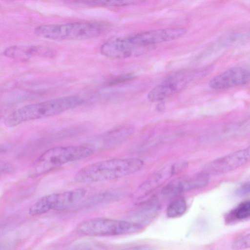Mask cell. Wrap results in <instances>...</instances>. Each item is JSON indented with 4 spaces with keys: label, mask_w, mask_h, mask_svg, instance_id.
Listing matches in <instances>:
<instances>
[{
    "label": "cell",
    "mask_w": 250,
    "mask_h": 250,
    "mask_svg": "<svg viewBox=\"0 0 250 250\" xmlns=\"http://www.w3.org/2000/svg\"><path fill=\"white\" fill-rule=\"evenodd\" d=\"M83 102L81 97L68 96L29 104L11 113L3 123L7 127H14L27 121L57 115L77 107Z\"/></svg>",
    "instance_id": "cell-2"
},
{
    "label": "cell",
    "mask_w": 250,
    "mask_h": 250,
    "mask_svg": "<svg viewBox=\"0 0 250 250\" xmlns=\"http://www.w3.org/2000/svg\"><path fill=\"white\" fill-rule=\"evenodd\" d=\"M141 227L134 223L106 218L87 219L80 223L77 231L88 236H106L126 234L139 229Z\"/></svg>",
    "instance_id": "cell-5"
},
{
    "label": "cell",
    "mask_w": 250,
    "mask_h": 250,
    "mask_svg": "<svg viewBox=\"0 0 250 250\" xmlns=\"http://www.w3.org/2000/svg\"><path fill=\"white\" fill-rule=\"evenodd\" d=\"M141 1L136 0H89L80 1L83 4L96 7L124 6L141 3Z\"/></svg>",
    "instance_id": "cell-17"
},
{
    "label": "cell",
    "mask_w": 250,
    "mask_h": 250,
    "mask_svg": "<svg viewBox=\"0 0 250 250\" xmlns=\"http://www.w3.org/2000/svg\"><path fill=\"white\" fill-rule=\"evenodd\" d=\"M187 32L184 28H168L142 32L129 37L137 46L150 48L155 44L180 38Z\"/></svg>",
    "instance_id": "cell-8"
},
{
    "label": "cell",
    "mask_w": 250,
    "mask_h": 250,
    "mask_svg": "<svg viewBox=\"0 0 250 250\" xmlns=\"http://www.w3.org/2000/svg\"><path fill=\"white\" fill-rule=\"evenodd\" d=\"M86 193L85 189L79 188L56 193L53 210H62L75 205L84 198Z\"/></svg>",
    "instance_id": "cell-14"
},
{
    "label": "cell",
    "mask_w": 250,
    "mask_h": 250,
    "mask_svg": "<svg viewBox=\"0 0 250 250\" xmlns=\"http://www.w3.org/2000/svg\"><path fill=\"white\" fill-rule=\"evenodd\" d=\"M193 74L180 71L169 75L148 93L147 98L151 102H156L174 95L184 89L191 82Z\"/></svg>",
    "instance_id": "cell-6"
},
{
    "label": "cell",
    "mask_w": 250,
    "mask_h": 250,
    "mask_svg": "<svg viewBox=\"0 0 250 250\" xmlns=\"http://www.w3.org/2000/svg\"><path fill=\"white\" fill-rule=\"evenodd\" d=\"M126 250H151L149 248L146 246H136Z\"/></svg>",
    "instance_id": "cell-24"
},
{
    "label": "cell",
    "mask_w": 250,
    "mask_h": 250,
    "mask_svg": "<svg viewBox=\"0 0 250 250\" xmlns=\"http://www.w3.org/2000/svg\"><path fill=\"white\" fill-rule=\"evenodd\" d=\"M175 164L157 172L142 183L133 193V198L138 200L146 196L162 184L167 179L177 173Z\"/></svg>",
    "instance_id": "cell-12"
},
{
    "label": "cell",
    "mask_w": 250,
    "mask_h": 250,
    "mask_svg": "<svg viewBox=\"0 0 250 250\" xmlns=\"http://www.w3.org/2000/svg\"><path fill=\"white\" fill-rule=\"evenodd\" d=\"M231 215L234 219L242 220L248 218L250 215V203L245 201L239 205L232 212Z\"/></svg>",
    "instance_id": "cell-19"
},
{
    "label": "cell",
    "mask_w": 250,
    "mask_h": 250,
    "mask_svg": "<svg viewBox=\"0 0 250 250\" xmlns=\"http://www.w3.org/2000/svg\"><path fill=\"white\" fill-rule=\"evenodd\" d=\"M149 49L138 47L128 36L107 41L101 46L100 51L102 54L107 58L123 59L139 56Z\"/></svg>",
    "instance_id": "cell-7"
},
{
    "label": "cell",
    "mask_w": 250,
    "mask_h": 250,
    "mask_svg": "<svg viewBox=\"0 0 250 250\" xmlns=\"http://www.w3.org/2000/svg\"><path fill=\"white\" fill-rule=\"evenodd\" d=\"M134 77V75L132 73L118 76L109 80V81L107 82L106 85L108 86L116 85L120 83L128 81L133 79Z\"/></svg>",
    "instance_id": "cell-21"
},
{
    "label": "cell",
    "mask_w": 250,
    "mask_h": 250,
    "mask_svg": "<svg viewBox=\"0 0 250 250\" xmlns=\"http://www.w3.org/2000/svg\"><path fill=\"white\" fill-rule=\"evenodd\" d=\"M93 153V149L86 146H55L44 151L36 160L29 174L33 177H37L65 164L88 157Z\"/></svg>",
    "instance_id": "cell-3"
},
{
    "label": "cell",
    "mask_w": 250,
    "mask_h": 250,
    "mask_svg": "<svg viewBox=\"0 0 250 250\" xmlns=\"http://www.w3.org/2000/svg\"><path fill=\"white\" fill-rule=\"evenodd\" d=\"M55 199V193L42 197L30 207L29 214L31 215H41L53 209Z\"/></svg>",
    "instance_id": "cell-16"
},
{
    "label": "cell",
    "mask_w": 250,
    "mask_h": 250,
    "mask_svg": "<svg viewBox=\"0 0 250 250\" xmlns=\"http://www.w3.org/2000/svg\"><path fill=\"white\" fill-rule=\"evenodd\" d=\"M187 209V203L183 198L172 201L168 206L167 214L169 218H176L183 215Z\"/></svg>",
    "instance_id": "cell-18"
},
{
    "label": "cell",
    "mask_w": 250,
    "mask_h": 250,
    "mask_svg": "<svg viewBox=\"0 0 250 250\" xmlns=\"http://www.w3.org/2000/svg\"><path fill=\"white\" fill-rule=\"evenodd\" d=\"M36 35L54 41H72L93 39L101 34V28L96 24L88 22H74L42 25L36 27Z\"/></svg>",
    "instance_id": "cell-4"
},
{
    "label": "cell",
    "mask_w": 250,
    "mask_h": 250,
    "mask_svg": "<svg viewBox=\"0 0 250 250\" xmlns=\"http://www.w3.org/2000/svg\"><path fill=\"white\" fill-rule=\"evenodd\" d=\"M208 182V175L202 173L175 179L165 186L162 191L165 194H174L204 187Z\"/></svg>",
    "instance_id": "cell-11"
},
{
    "label": "cell",
    "mask_w": 250,
    "mask_h": 250,
    "mask_svg": "<svg viewBox=\"0 0 250 250\" xmlns=\"http://www.w3.org/2000/svg\"><path fill=\"white\" fill-rule=\"evenodd\" d=\"M250 243V234H248L236 240L233 243L232 247L234 250H242L249 248Z\"/></svg>",
    "instance_id": "cell-20"
},
{
    "label": "cell",
    "mask_w": 250,
    "mask_h": 250,
    "mask_svg": "<svg viewBox=\"0 0 250 250\" xmlns=\"http://www.w3.org/2000/svg\"><path fill=\"white\" fill-rule=\"evenodd\" d=\"M249 190L250 185L249 184H246L243 185L239 189H238V193L240 194H246L249 192Z\"/></svg>",
    "instance_id": "cell-23"
},
{
    "label": "cell",
    "mask_w": 250,
    "mask_h": 250,
    "mask_svg": "<svg viewBox=\"0 0 250 250\" xmlns=\"http://www.w3.org/2000/svg\"><path fill=\"white\" fill-rule=\"evenodd\" d=\"M250 75L246 68L233 67L214 77L209 81L208 85L212 89L220 90L244 85L249 83Z\"/></svg>",
    "instance_id": "cell-10"
},
{
    "label": "cell",
    "mask_w": 250,
    "mask_h": 250,
    "mask_svg": "<svg viewBox=\"0 0 250 250\" xmlns=\"http://www.w3.org/2000/svg\"><path fill=\"white\" fill-rule=\"evenodd\" d=\"M3 54L10 58L24 59L35 55L53 57L55 53L53 50L44 46H10L5 49Z\"/></svg>",
    "instance_id": "cell-13"
},
{
    "label": "cell",
    "mask_w": 250,
    "mask_h": 250,
    "mask_svg": "<svg viewBox=\"0 0 250 250\" xmlns=\"http://www.w3.org/2000/svg\"><path fill=\"white\" fill-rule=\"evenodd\" d=\"M14 170V168L11 164L0 160V175L11 173Z\"/></svg>",
    "instance_id": "cell-22"
},
{
    "label": "cell",
    "mask_w": 250,
    "mask_h": 250,
    "mask_svg": "<svg viewBox=\"0 0 250 250\" xmlns=\"http://www.w3.org/2000/svg\"><path fill=\"white\" fill-rule=\"evenodd\" d=\"M1 118H2L1 116H0V122L1 120Z\"/></svg>",
    "instance_id": "cell-25"
},
{
    "label": "cell",
    "mask_w": 250,
    "mask_h": 250,
    "mask_svg": "<svg viewBox=\"0 0 250 250\" xmlns=\"http://www.w3.org/2000/svg\"><path fill=\"white\" fill-rule=\"evenodd\" d=\"M143 165V161L137 158L104 160L82 167L75 174L74 179L81 183L113 180L138 172Z\"/></svg>",
    "instance_id": "cell-1"
},
{
    "label": "cell",
    "mask_w": 250,
    "mask_h": 250,
    "mask_svg": "<svg viewBox=\"0 0 250 250\" xmlns=\"http://www.w3.org/2000/svg\"><path fill=\"white\" fill-rule=\"evenodd\" d=\"M249 158V148L237 150L209 162L203 173L208 175L227 173L243 166Z\"/></svg>",
    "instance_id": "cell-9"
},
{
    "label": "cell",
    "mask_w": 250,
    "mask_h": 250,
    "mask_svg": "<svg viewBox=\"0 0 250 250\" xmlns=\"http://www.w3.org/2000/svg\"><path fill=\"white\" fill-rule=\"evenodd\" d=\"M133 131V129L131 126L119 127L102 135L100 138V144L104 147L115 146L127 139Z\"/></svg>",
    "instance_id": "cell-15"
}]
</instances>
